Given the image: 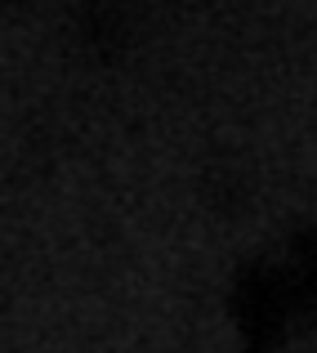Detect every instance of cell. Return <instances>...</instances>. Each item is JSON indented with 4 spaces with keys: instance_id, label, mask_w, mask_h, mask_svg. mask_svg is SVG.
I'll return each mask as SVG.
<instances>
[{
    "instance_id": "6da1fadb",
    "label": "cell",
    "mask_w": 317,
    "mask_h": 353,
    "mask_svg": "<svg viewBox=\"0 0 317 353\" xmlns=\"http://www.w3.org/2000/svg\"><path fill=\"white\" fill-rule=\"evenodd\" d=\"M130 23H125V9L116 5V0H90V9L81 14V36H85V45H94V50H116L121 41H125Z\"/></svg>"
}]
</instances>
